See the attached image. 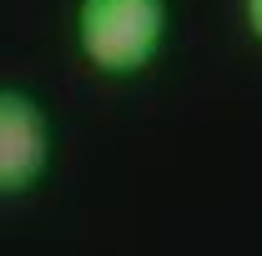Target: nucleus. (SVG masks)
I'll list each match as a JSON object with an SVG mask.
<instances>
[{"label": "nucleus", "mask_w": 262, "mask_h": 256, "mask_svg": "<svg viewBox=\"0 0 262 256\" xmlns=\"http://www.w3.org/2000/svg\"><path fill=\"white\" fill-rule=\"evenodd\" d=\"M166 40V0H81L76 50L101 75H136Z\"/></svg>", "instance_id": "f257e3e1"}, {"label": "nucleus", "mask_w": 262, "mask_h": 256, "mask_svg": "<svg viewBox=\"0 0 262 256\" xmlns=\"http://www.w3.org/2000/svg\"><path fill=\"white\" fill-rule=\"evenodd\" d=\"M56 136L31 91L0 86V196H26L51 171Z\"/></svg>", "instance_id": "f03ea898"}, {"label": "nucleus", "mask_w": 262, "mask_h": 256, "mask_svg": "<svg viewBox=\"0 0 262 256\" xmlns=\"http://www.w3.org/2000/svg\"><path fill=\"white\" fill-rule=\"evenodd\" d=\"M242 15H247V31H252V40H262V0H242Z\"/></svg>", "instance_id": "7ed1b4c3"}]
</instances>
